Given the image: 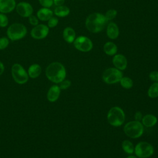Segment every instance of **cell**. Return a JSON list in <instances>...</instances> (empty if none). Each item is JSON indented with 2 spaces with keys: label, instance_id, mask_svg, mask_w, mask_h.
<instances>
[{
  "label": "cell",
  "instance_id": "obj_1",
  "mask_svg": "<svg viewBox=\"0 0 158 158\" xmlns=\"http://www.w3.org/2000/svg\"><path fill=\"white\" fill-rule=\"evenodd\" d=\"M47 78L54 83H60L66 77V70L63 64L59 62L49 64L45 71Z\"/></svg>",
  "mask_w": 158,
  "mask_h": 158
},
{
  "label": "cell",
  "instance_id": "obj_2",
  "mask_svg": "<svg viewBox=\"0 0 158 158\" xmlns=\"http://www.w3.org/2000/svg\"><path fill=\"white\" fill-rule=\"evenodd\" d=\"M107 21L106 20L104 15L94 12L89 14L86 19L85 26L88 30L91 33H96L102 31Z\"/></svg>",
  "mask_w": 158,
  "mask_h": 158
},
{
  "label": "cell",
  "instance_id": "obj_3",
  "mask_svg": "<svg viewBox=\"0 0 158 158\" xmlns=\"http://www.w3.org/2000/svg\"><path fill=\"white\" fill-rule=\"evenodd\" d=\"M6 34L10 41H19L27 35V28L22 23H14L9 26L6 31Z\"/></svg>",
  "mask_w": 158,
  "mask_h": 158
},
{
  "label": "cell",
  "instance_id": "obj_4",
  "mask_svg": "<svg viewBox=\"0 0 158 158\" xmlns=\"http://www.w3.org/2000/svg\"><path fill=\"white\" fill-rule=\"evenodd\" d=\"M107 120L110 125L115 127H120L125 122V112L122 109L118 106L112 107L107 112Z\"/></svg>",
  "mask_w": 158,
  "mask_h": 158
},
{
  "label": "cell",
  "instance_id": "obj_5",
  "mask_svg": "<svg viewBox=\"0 0 158 158\" xmlns=\"http://www.w3.org/2000/svg\"><path fill=\"white\" fill-rule=\"evenodd\" d=\"M123 131L129 138L133 139L138 138L143 134L144 126L139 121H130L127 122L123 127Z\"/></svg>",
  "mask_w": 158,
  "mask_h": 158
},
{
  "label": "cell",
  "instance_id": "obj_6",
  "mask_svg": "<svg viewBox=\"0 0 158 158\" xmlns=\"http://www.w3.org/2000/svg\"><path fill=\"white\" fill-rule=\"evenodd\" d=\"M11 73L14 80L18 84L23 85L28 80V75L23 67L20 64H14L11 68Z\"/></svg>",
  "mask_w": 158,
  "mask_h": 158
},
{
  "label": "cell",
  "instance_id": "obj_7",
  "mask_svg": "<svg viewBox=\"0 0 158 158\" xmlns=\"http://www.w3.org/2000/svg\"><path fill=\"white\" fill-rule=\"evenodd\" d=\"M123 77V73L121 70L115 68L110 67L106 69L102 75L103 81L109 85L118 83Z\"/></svg>",
  "mask_w": 158,
  "mask_h": 158
},
{
  "label": "cell",
  "instance_id": "obj_8",
  "mask_svg": "<svg viewBox=\"0 0 158 158\" xmlns=\"http://www.w3.org/2000/svg\"><path fill=\"white\" fill-rule=\"evenodd\" d=\"M154 149L153 146L146 141L139 142L135 146L134 153L138 158H148L154 154Z\"/></svg>",
  "mask_w": 158,
  "mask_h": 158
},
{
  "label": "cell",
  "instance_id": "obj_9",
  "mask_svg": "<svg viewBox=\"0 0 158 158\" xmlns=\"http://www.w3.org/2000/svg\"><path fill=\"white\" fill-rule=\"evenodd\" d=\"M73 45L77 50L84 52L90 51L93 47L91 40L84 36H80L76 38L73 41Z\"/></svg>",
  "mask_w": 158,
  "mask_h": 158
},
{
  "label": "cell",
  "instance_id": "obj_10",
  "mask_svg": "<svg viewBox=\"0 0 158 158\" xmlns=\"http://www.w3.org/2000/svg\"><path fill=\"white\" fill-rule=\"evenodd\" d=\"M49 28L48 25L41 23L33 27L30 31L31 36L35 40H43L49 34Z\"/></svg>",
  "mask_w": 158,
  "mask_h": 158
},
{
  "label": "cell",
  "instance_id": "obj_11",
  "mask_svg": "<svg viewBox=\"0 0 158 158\" xmlns=\"http://www.w3.org/2000/svg\"><path fill=\"white\" fill-rule=\"evenodd\" d=\"M15 9L20 16L24 18H28L33 13V8L31 4L24 1L17 3Z\"/></svg>",
  "mask_w": 158,
  "mask_h": 158
},
{
  "label": "cell",
  "instance_id": "obj_12",
  "mask_svg": "<svg viewBox=\"0 0 158 158\" xmlns=\"http://www.w3.org/2000/svg\"><path fill=\"white\" fill-rule=\"evenodd\" d=\"M112 64L115 68L121 71L124 70L127 67V59L123 54H115L112 58Z\"/></svg>",
  "mask_w": 158,
  "mask_h": 158
},
{
  "label": "cell",
  "instance_id": "obj_13",
  "mask_svg": "<svg viewBox=\"0 0 158 158\" xmlns=\"http://www.w3.org/2000/svg\"><path fill=\"white\" fill-rule=\"evenodd\" d=\"M16 5L15 0H0V13H10L15 9Z\"/></svg>",
  "mask_w": 158,
  "mask_h": 158
},
{
  "label": "cell",
  "instance_id": "obj_14",
  "mask_svg": "<svg viewBox=\"0 0 158 158\" xmlns=\"http://www.w3.org/2000/svg\"><path fill=\"white\" fill-rule=\"evenodd\" d=\"M60 94V89L59 86L57 85H54L49 88L47 93V99L51 102H56L59 99Z\"/></svg>",
  "mask_w": 158,
  "mask_h": 158
},
{
  "label": "cell",
  "instance_id": "obj_15",
  "mask_svg": "<svg viewBox=\"0 0 158 158\" xmlns=\"http://www.w3.org/2000/svg\"><path fill=\"white\" fill-rule=\"evenodd\" d=\"M54 12L49 8L41 7L36 12V17L41 21H48L51 17L53 16Z\"/></svg>",
  "mask_w": 158,
  "mask_h": 158
},
{
  "label": "cell",
  "instance_id": "obj_16",
  "mask_svg": "<svg viewBox=\"0 0 158 158\" xmlns=\"http://www.w3.org/2000/svg\"><path fill=\"white\" fill-rule=\"evenodd\" d=\"M106 34L110 39H116L119 35V29L117 25L112 22L109 23L107 26Z\"/></svg>",
  "mask_w": 158,
  "mask_h": 158
},
{
  "label": "cell",
  "instance_id": "obj_17",
  "mask_svg": "<svg viewBox=\"0 0 158 158\" xmlns=\"http://www.w3.org/2000/svg\"><path fill=\"white\" fill-rule=\"evenodd\" d=\"M62 36L64 40L68 43H73L76 38V33L75 30L69 27L65 28L62 32Z\"/></svg>",
  "mask_w": 158,
  "mask_h": 158
},
{
  "label": "cell",
  "instance_id": "obj_18",
  "mask_svg": "<svg viewBox=\"0 0 158 158\" xmlns=\"http://www.w3.org/2000/svg\"><path fill=\"white\" fill-rule=\"evenodd\" d=\"M157 122V118L153 114H146L144 115L141 120V123L146 127H152Z\"/></svg>",
  "mask_w": 158,
  "mask_h": 158
},
{
  "label": "cell",
  "instance_id": "obj_19",
  "mask_svg": "<svg viewBox=\"0 0 158 158\" xmlns=\"http://www.w3.org/2000/svg\"><path fill=\"white\" fill-rule=\"evenodd\" d=\"M41 71V67L39 64H33L28 67L27 73L30 78H36L40 75Z\"/></svg>",
  "mask_w": 158,
  "mask_h": 158
},
{
  "label": "cell",
  "instance_id": "obj_20",
  "mask_svg": "<svg viewBox=\"0 0 158 158\" xmlns=\"http://www.w3.org/2000/svg\"><path fill=\"white\" fill-rule=\"evenodd\" d=\"M104 52L108 56H114L117 52V45L111 41L106 42L103 47Z\"/></svg>",
  "mask_w": 158,
  "mask_h": 158
},
{
  "label": "cell",
  "instance_id": "obj_21",
  "mask_svg": "<svg viewBox=\"0 0 158 158\" xmlns=\"http://www.w3.org/2000/svg\"><path fill=\"white\" fill-rule=\"evenodd\" d=\"M54 15L59 17H65L70 14V9L65 6H56L53 11Z\"/></svg>",
  "mask_w": 158,
  "mask_h": 158
},
{
  "label": "cell",
  "instance_id": "obj_22",
  "mask_svg": "<svg viewBox=\"0 0 158 158\" xmlns=\"http://www.w3.org/2000/svg\"><path fill=\"white\" fill-rule=\"evenodd\" d=\"M122 148L125 153L131 154L134 152L135 146L130 141L125 139L123 140L122 143Z\"/></svg>",
  "mask_w": 158,
  "mask_h": 158
},
{
  "label": "cell",
  "instance_id": "obj_23",
  "mask_svg": "<svg viewBox=\"0 0 158 158\" xmlns=\"http://www.w3.org/2000/svg\"><path fill=\"white\" fill-rule=\"evenodd\" d=\"M148 96L150 98L158 97V82H154L149 86L148 90Z\"/></svg>",
  "mask_w": 158,
  "mask_h": 158
},
{
  "label": "cell",
  "instance_id": "obj_24",
  "mask_svg": "<svg viewBox=\"0 0 158 158\" xmlns=\"http://www.w3.org/2000/svg\"><path fill=\"white\" fill-rule=\"evenodd\" d=\"M119 83L122 88L125 89H130L133 87V81L132 79L128 77H123L120 80Z\"/></svg>",
  "mask_w": 158,
  "mask_h": 158
},
{
  "label": "cell",
  "instance_id": "obj_25",
  "mask_svg": "<svg viewBox=\"0 0 158 158\" xmlns=\"http://www.w3.org/2000/svg\"><path fill=\"white\" fill-rule=\"evenodd\" d=\"M117 11L115 9H109L106 12L104 16L106 20L108 22L111 20H113L117 16Z\"/></svg>",
  "mask_w": 158,
  "mask_h": 158
},
{
  "label": "cell",
  "instance_id": "obj_26",
  "mask_svg": "<svg viewBox=\"0 0 158 158\" xmlns=\"http://www.w3.org/2000/svg\"><path fill=\"white\" fill-rule=\"evenodd\" d=\"M9 24V19L5 14L0 13V27H6Z\"/></svg>",
  "mask_w": 158,
  "mask_h": 158
},
{
  "label": "cell",
  "instance_id": "obj_27",
  "mask_svg": "<svg viewBox=\"0 0 158 158\" xmlns=\"http://www.w3.org/2000/svg\"><path fill=\"white\" fill-rule=\"evenodd\" d=\"M10 40L7 37H1L0 38V50H4L9 44Z\"/></svg>",
  "mask_w": 158,
  "mask_h": 158
},
{
  "label": "cell",
  "instance_id": "obj_28",
  "mask_svg": "<svg viewBox=\"0 0 158 158\" xmlns=\"http://www.w3.org/2000/svg\"><path fill=\"white\" fill-rule=\"evenodd\" d=\"M47 22H48L47 25L49 28H54L59 23V20L57 17L52 16Z\"/></svg>",
  "mask_w": 158,
  "mask_h": 158
},
{
  "label": "cell",
  "instance_id": "obj_29",
  "mask_svg": "<svg viewBox=\"0 0 158 158\" xmlns=\"http://www.w3.org/2000/svg\"><path fill=\"white\" fill-rule=\"evenodd\" d=\"M39 20H40L38 19V18L36 16H35V15H34L33 14L28 17V23L30 25H31L32 26H33V27H35V26L37 25L38 24H39Z\"/></svg>",
  "mask_w": 158,
  "mask_h": 158
},
{
  "label": "cell",
  "instance_id": "obj_30",
  "mask_svg": "<svg viewBox=\"0 0 158 158\" xmlns=\"http://www.w3.org/2000/svg\"><path fill=\"white\" fill-rule=\"evenodd\" d=\"M42 7L50 8L53 5V0H38Z\"/></svg>",
  "mask_w": 158,
  "mask_h": 158
},
{
  "label": "cell",
  "instance_id": "obj_31",
  "mask_svg": "<svg viewBox=\"0 0 158 158\" xmlns=\"http://www.w3.org/2000/svg\"><path fill=\"white\" fill-rule=\"evenodd\" d=\"M71 85V81L69 80H64L59 83V88L60 89H67Z\"/></svg>",
  "mask_w": 158,
  "mask_h": 158
},
{
  "label": "cell",
  "instance_id": "obj_32",
  "mask_svg": "<svg viewBox=\"0 0 158 158\" xmlns=\"http://www.w3.org/2000/svg\"><path fill=\"white\" fill-rule=\"evenodd\" d=\"M149 78L151 81L158 82V71H152L149 74Z\"/></svg>",
  "mask_w": 158,
  "mask_h": 158
},
{
  "label": "cell",
  "instance_id": "obj_33",
  "mask_svg": "<svg viewBox=\"0 0 158 158\" xmlns=\"http://www.w3.org/2000/svg\"><path fill=\"white\" fill-rule=\"evenodd\" d=\"M143 117V115L142 113L139 111H138L135 114V115H134V117H135V120L140 122L142 120Z\"/></svg>",
  "mask_w": 158,
  "mask_h": 158
},
{
  "label": "cell",
  "instance_id": "obj_34",
  "mask_svg": "<svg viewBox=\"0 0 158 158\" xmlns=\"http://www.w3.org/2000/svg\"><path fill=\"white\" fill-rule=\"evenodd\" d=\"M65 2V0H53V4L56 6H59L64 5Z\"/></svg>",
  "mask_w": 158,
  "mask_h": 158
},
{
  "label": "cell",
  "instance_id": "obj_35",
  "mask_svg": "<svg viewBox=\"0 0 158 158\" xmlns=\"http://www.w3.org/2000/svg\"><path fill=\"white\" fill-rule=\"evenodd\" d=\"M4 69H5V67L3 63L1 61H0V75H1L3 73Z\"/></svg>",
  "mask_w": 158,
  "mask_h": 158
},
{
  "label": "cell",
  "instance_id": "obj_36",
  "mask_svg": "<svg viewBox=\"0 0 158 158\" xmlns=\"http://www.w3.org/2000/svg\"><path fill=\"white\" fill-rule=\"evenodd\" d=\"M126 158H137V157L136 156H133V155H130L128 156H127Z\"/></svg>",
  "mask_w": 158,
  "mask_h": 158
}]
</instances>
